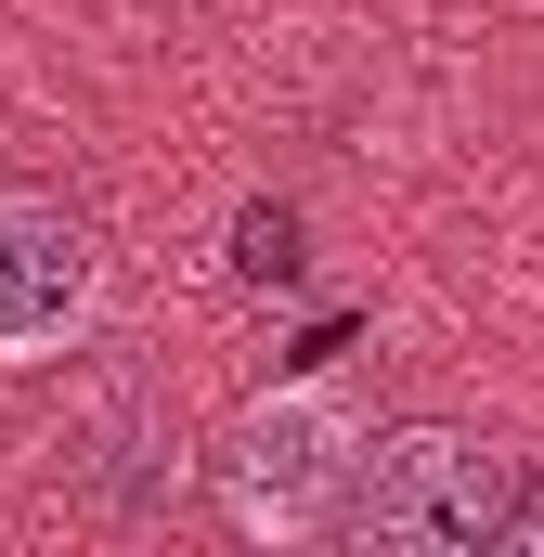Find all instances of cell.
Wrapping results in <instances>:
<instances>
[{"mask_svg": "<svg viewBox=\"0 0 544 557\" xmlns=\"http://www.w3.org/2000/svg\"><path fill=\"white\" fill-rule=\"evenodd\" d=\"M506 480H519V454H493L467 428H390V441H363L337 519L390 557H480L506 545Z\"/></svg>", "mask_w": 544, "mask_h": 557, "instance_id": "1", "label": "cell"}, {"mask_svg": "<svg viewBox=\"0 0 544 557\" xmlns=\"http://www.w3.org/2000/svg\"><path fill=\"white\" fill-rule=\"evenodd\" d=\"M350 467H363V428H350V403L311 376V389H272V403L234 416V441H221V506H234V532H260V545H311V532H337Z\"/></svg>", "mask_w": 544, "mask_h": 557, "instance_id": "2", "label": "cell"}, {"mask_svg": "<svg viewBox=\"0 0 544 557\" xmlns=\"http://www.w3.org/2000/svg\"><path fill=\"white\" fill-rule=\"evenodd\" d=\"M104 311V234L39 195V182H0V363H52L78 350Z\"/></svg>", "mask_w": 544, "mask_h": 557, "instance_id": "3", "label": "cell"}, {"mask_svg": "<svg viewBox=\"0 0 544 557\" xmlns=\"http://www.w3.org/2000/svg\"><path fill=\"white\" fill-rule=\"evenodd\" d=\"M298 260V234H285V208H247V273H285Z\"/></svg>", "mask_w": 544, "mask_h": 557, "instance_id": "4", "label": "cell"}, {"mask_svg": "<svg viewBox=\"0 0 544 557\" xmlns=\"http://www.w3.org/2000/svg\"><path fill=\"white\" fill-rule=\"evenodd\" d=\"M506 545H544V467L506 480Z\"/></svg>", "mask_w": 544, "mask_h": 557, "instance_id": "5", "label": "cell"}]
</instances>
